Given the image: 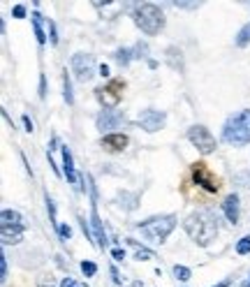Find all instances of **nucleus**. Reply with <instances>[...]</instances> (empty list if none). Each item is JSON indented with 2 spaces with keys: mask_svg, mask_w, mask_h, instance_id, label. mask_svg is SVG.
I'll use <instances>...</instances> for the list:
<instances>
[{
  "mask_svg": "<svg viewBox=\"0 0 250 287\" xmlns=\"http://www.w3.org/2000/svg\"><path fill=\"white\" fill-rule=\"evenodd\" d=\"M23 236V225H3V245L19 243Z\"/></svg>",
  "mask_w": 250,
  "mask_h": 287,
  "instance_id": "15",
  "label": "nucleus"
},
{
  "mask_svg": "<svg viewBox=\"0 0 250 287\" xmlns=\"http://www.w3.org/2000/svg\"><path fill=\"white\" fill-rule=\"evenodd\" d=\"M222 139L231 146H245L250 144V109L229 116L222 128Z\"/></svg>",
  "mask_w": 250,
  "mask_h": 287,
  "instance_id": "2",
  "label": "nucleus"
},
{
  "mask_svg": "<svg viewBox=\"0 0 250 287\" xmlns=\"http://www.w3.org/2000/svg\"><path fill=\"white\" fill-rule=\"evenodd\" d=\"M236 181H239L241 185H245V188H250V171H243V174L236 176Z\"/></svg>",
  "mask_w": 250,
  "mask_h": 287,
  "instance_id": "26",
  "label": "nucleus"
},
{
  "mask_svg": "<svg viewBox=\"0 0 250 287\" xmlns=\"http://www.w3.org/2000/svg\"><path fill=\"white\" fill-rule=\"evenodd\" d=\"M91 225H93V234H95V243L100 245V248H104V245H106V236H104V227H102L100 216H97L95 204H93V208H91Z\"/></svg>",
  "mask_w": 250,
  "mask_h": 287,
  "instance_id": "13",
  "label": "nucleus"
},
{
  "mask_svg": "<svg viewBox=\"0 0 250 287\" xmlns=\"http://www.w3.org/2000/svg\"><path fill=\"white\" fill-rule=\"evenodd\" d=\"M125 120V116L116 109H104L100 116H97V130H111V128H118L120 123Z\"/></svg>",
  "mask_w": 250,
  "mask_h": 287,
  "instance_id": "10",
  "label": "nucleus"
},
{
  "mask_svg": "<svg viewBox=\"0 0 250 287\" xmlns=\"http://www.w3.org/2000/svg\"><path fill=\"white\" fill-rule=\"evenodd\" d=\"M23 125H26V130H28V132H32V130H35V128H32L30 116H23Z\"/></svg>",
  "mask_w": 250,
  "mask_h": 287,
  "instance_id": "32",
  "label": "nucleus"
},
{
  "mask_svg": "<svg viewBox=\"0 0 250 287\" xmlns=\"http://www.w3.org/2000/svg\"><path fill=\"white\" fill-rule=\"evenodd\" d=\"M222 211H225L227 220H229L231 225H236V222H239V197H236V194H229V197L222 202Z\"/></svg>",
  "mask_w": 250,
  "mask_h": 287,
  "instance_id": "14",
  "label": "nucleus"
},
{
  "mask_svg": "<svg viewBox=\"0 0 250 287\" xmlns=\"http://www.w3.org/2000/svg\"><path fill=\"white\" fill-rule=\"evenodd\" d=\"M132 19L139 28H141L144 35H157V32L165 28V14L157 5L153 3H141L134 7Z\"/></svg>",
  "mask_w": 250,
  "mask_h": 287,
  "instance_id": "3",
  "label": "nucleus"
},
{
  "mask_svg": "<svg viewBox=\"0 0 250 287\" xmlns=\"http://www.w3.org/2000/svg\"><path fill=\"white\" fill-rule=\"evenodd\" d=\"M192 178L197 185H202L204 190H208V192H218L220 190V183H218V178L213 176V171L206 167V162H194L192 165Z\"/></svg>",
  "mask_w": 250,
  "mask_h": 287,
  "instance_id": "8",
  "label": "nucleus"
},
{
  "mask_svg": "<svg viewBox=\"0 0 250 287\" xmlns=\"http://www.w3.org/2000/svg\"><path fill=\"white\" fill-rule=\"evenodd\" d=\"M216 287H229V280H222L220 285H216Z\"/></svg>",
  "mask_w": 250,
  "mask_h": 287,
  "instance_id": "35",
  "label": "nucleus"
},
{
  "mask_svg": "<svg viewBox=\"0 0 250 287\" xmlns=\"http://www.w3.org/2000/svg\"><path fill=\"white\" fill-rule=\"evenodd\" d=\"M111 257H114L116 262H123V259H125V250H120V248H114V250H111Z\"/></svg>",
  "mask_w": 250,
  "mask_h": 287,
  "instance_id": "29",
  "label": "nucleus"
},
{
  "mask_svg": "<svg viewBox=\"0 0 250 287\" xmlns=\"http://www.w3.org/2000/svg\"><path fill=\"white\" fill-rule=\"evenodd\" d=\"M114 56H116V60H118V65H120V67H123V65H128L130 60L134 58V53H132L130 49H118Z\"/></svg>",
  "mask_w": 250,
  "mask_h": 287,
  "instance_id": "19",
  "label": "nucleus"
},
{
  "mask_svg": "<svg viewBox=\"0 0 250 287\" xmlns=\"http://www.w3.org/2000/svg\"><path fill=\"white\" fill-rule=\"evenodd\" d=\"M183 227H185V231H188V236L197 245H208L218 236L216 218H213L211 213H206V211L192 213V216L183 222Z\"/></svg>",
  "mask_w": 250,
  "mask_h": 287,
  "instance_id": "1",
  "label": "nucleus"
},
{
  "mask_svg": "<svg viewBox=\"0 0 250 287\" xmlns=\"http://www.w3.org/2000/svg\"><path fill=\"white\" fill-rule=\"evenodd\" d=\"M236 253L239 255H248L250 253V236H241L239 243H236Z\"/></svg>",
  "mask_w": 250,
  "mask_h": 287,
  "instance_id": "23",
  "label": "nucleus"
},
{
  "mask_svg": "<svg viewBox=\"0 0 250 287\" xmlns=\"http://www.w3.org/2000/svg\"><path fill=\"white\" fill-rule=\"evenodd\" d=\"M100 74H102V77H109V67H106V65H104V63H102V65H100Z\"/></svg>",
  "mask_w": 250,
  "mask_h": 287,
  "instance_id": "34",
  "label": "nucleus"
},
{
  "mask_svg": "<svg viewBox=\"0 0 250 287\" xmlns=\"http://www.w3.org/2000/svg\"><path fill=\"white\" fill-rule=\"evenodd\" d=\"M137 227L151 243H165V239L176 227V218L174 216H155V218H148V220L139 222Z\"/></svg>",
  "mask_w": 250,
  "mask_h": 287,
  "instance_id": "4",
  "label": "nucleus"
},
{
  "mask_svg": "<svg viewBox=\"0 0 250 287\" xmlns=\"http://www.w3.org/2000/svg\"><path fill=\"white\" fill-rule=\"evenodd\" d=\"M109 271H111V278H114V282H116V285H120V282H123V280H120V276H118V271H116V268H114V266H111V268H109Z\"/></svg>",
  "mask_w": 250,
  "mask_h": 287,
  "instance_id": "33",
  "label": "nucleus"
},
{
  "mask_svg": "<svg viewBox=\"0 0 250 287\" xmlns=\"http://www.w3.org/2000/svg\"><path fill=\"white\" fill-rule=\"evenodd\" d=\"M123 88H125L123 79H111L106 86L95 88V95H97V100H100V104L104 106V109H114V106L123 100Z\"/></svg>",
  "mask_w": 250,
  "mask_h": 287,
  "instance_id": "5",
  "label": "nucleus"
},
{
  "mask_svg": "<svg viewBox=\"0 0 250 287\" xmlns=\"http://www.w3.org/2000/svg\"><path fill=\"white\" fill-rule=\"evenodd\" d=\"M0 278H7V259H5V255H0Z\"/></svg>",
  "mask_w": 250,
  "mask_h": 287,
  "instance_id": "28",
  "label": "nucleus"
},
{
  "mask_svg": "<svg viewBox=\"0 0 250 287\" xmlns=\"http://www.w3.org/2000/svg\"><path fill=\"white\" fill-rule=\"evenodd\" d=\"M81 271H83V276H95L97 264L95 262H81Z\"/></svg>",
  "mask_w": 250,
  "mask_h": 287,
  "instance_id": "24",
  "label": "nucleus"
},
{
  "mask_svg": "<svg viewBox=\"0 0 250 287\" xmlns=\"http://www.w3.org/2000/svg\"><path fill=\"white\" fill-rule=\"evenodd\" d=\"M42 14L40 12H32V28H35V37H37V42H40V46L46 42V35H44V28H42Z\"/></svg>",
  "mask_w": 250,
  "mask_h": 287,
  "instance_id": "16",
  "label": "nucleus"
},
{
  "mask_svg": "<svg viewBox=\"0 0 250 287\" xmlns=\"http://www.w3.org/2000/svg\"><path fill=\"white\" fill-rule=\"evenodd\" d=\"M128 141L130 139L125 137V134L118 132V134H106V137L100 141V146L104 148V151H109V153H120V151H125Z\"/></svg>",
  "mask_w": 250,
  "mask_h": 287,
  "instance_id": "12",
  "label": "nucleus"
},
{
  "mask_svg": "<svg viewBox=\"0 0 250 287\" xmlns=\"http://www.w3.org/2000/svg\"><path fill=\"white\" fill-rule=\"evenodd\" d=\"M63 171L67 176V181L72 183V188H81V176L74 171V162H72V153H69L67 146H63Z\"/></svg>",
  "mask_w": 250,
  "mask_h": 287,
  "instance_id": "11",
  "label": "nucleus"
},
{
  "mask_svg": "<svg viewBox=\"0 0 250 287\" xmlns=\"http://www.w3.org/2000/svg\"><path fill=\"white\" fill-rule=\"evenodd\" d=\"M60 287H81V285H79L74 278H63V280H60Z\"/></svg>",
  "mask_w": 250,
  "mask_h": 287,
  "instance_id": "30",
  "label": "nucleus"
},
{
  "mask_svg": "<svg viewBox=\"0 0 250 287\" xmlns=\"http://www.w3.org/2000/svg\"><path fill=\"white\" fill-rule=\"evenodd\" d=\"M248 42H250V23H245L239 30V35H236V46H245Z\"/></svg>",
  "mask_w": 250,
  "mask_h": 287,
  "instance_id": "20",
  "label": "nucleus"
},
{
  "mask_svg": "<svg viewBox=\"0 0 250 287\" xmlns=\"http://www.w3.org/2000/svg\"><path fill=\"white\" fill-rule=\"evenodd\" d=\"M63 95H65V100H67V104H72V102H74V97H72V86H69V77H67V69H65V74H63Z\"/></svg>",
  "mask_w": 250,
  "mask_h": 287,
  "instance_id": "21",
  "label": "nucleus"
},
{
  "mask_svg": "<svg viewBox=\"0 0 250 287\" xmlns=\"http://www.w3.org/2000/svg\"><path fill=\"white\" fill-rule=\"evenodd\" d=\"M58 234H60V239L63 241H67L69 236H72V229H69L67 225H58Z\"/></svg>",
  "mask_w": 250,
  "mask_h": 287,
  "instance_id": "25",
  "label": "nucleus"
},
{
  "mask_svg": "<svg viewBox=\"0 0 250 287\" xmlns=\"http://www.w3.org/2000/svg\"><path fill=\"white\" fill-rule=\"evenodd\" d=\"M0 218H3V225H23V218L19 211H9V208H5L3 213H0Z\"/></svg>",
  "mask_w": 250,
  "mask_h": 287,
  "instance_id": "17",
  "label": "nucleus"
},
{
  "mask_svg": "<svg viewBox=\"0 0 250 287\" xmlns=\"http://www.w3.org/2000/svg\"><path fill=\"white\" fill-rule=\"evenodd\" d=\"M49 32H51V44H58V35H56V26H53V21H49Z\"/></svg>",
  "mask_w": 250,
  "mask_h": 287,
  "instance_id": "31",
  "label": "nucleus"
},
{
  "mask_svg": "<svg viewBox=\"0 0 250 287\" xmlns=\"http://www.w3.org/2000/svg\"><path fill=\"white\" fill-rule=\"evenodd\" d=\"M165 120L167 116L162 114V111H155V109H144L141 114H139L137 123L141 125L146 132H157V130L165 128Z\"/></svg>",
  "mask_w": 250,
  "mask_h": 287,
  "instance_id": "9",
  "label": "nucleus"
},
{
  "mask_svg": "<svg viewBox=\"0 0 250 287\" xmlns=\"http://www.w3.org/2000/svg\"><path fill=\"white\" fill-rule=\"evenodd\" d=\"M188 139L192 141V146L197 148L199 153H204V155H208V153L216 151V137H213V134L208 132V128H204V125H194V128H190Z\"/></svg>",
  "mask_w": 250,
  "mask_h": 287,
  "instance_id": "6",
  "label": "nucleus"
},
{
  "mask_svg": "<svg viewBox=\"0 0 250 287\" xmlns=\"http://www.w3.org/2000/svg\"><path fill=\"white\" fill-rule=\"evenodd\" d=\"M12 16L14 19H23L26 16V7H23V5H16V7L12 9Z\"/></svg>",
  "mask_w": 250,
  "mask_h": 287,
  "instance_id": "27",
  "label": "nucleus"
},
{
  "mask_svg": "<svg viewBox=\"0 0 250 287\" xmlns=\"http://www.w3.org/2000/svg\"><path fill=\"white\" fill-rule=\"evenodd\" d=\"M130 243H132V245H137V241H132V239H130ZM134 257H137L139 262H148V259H153V257H155V253H153V250H148V248H139V245H137V255H134Z\"/></svg>",
  "mask_w": 250,
  "mask_h": 287,
  "instance_id": "18",
  "label": "nucleus"
},
{
  "mask_svg": "<svg viewBox=\"0 0 250 287\" xmlns=\"http://www.w3.org/2000/svg\"><path fill=\"white\" fill-rule=\"evenodd\" d=\"M248 282H250V280H248Z\"/></svg>",
  "mask_w": 250,
  "mask_h": 287,
  "instance_id": "36",
  "label": "nucleus"
},
{
  "mask_svg": "<svg viewBox=\"0 0 250 287\" xmlns=\"http://www.w3.org/2000/svg\"><path fill=\"white\" fill-rule=\"evenodd\" d=\"M174 276H176V280H190L192 271H190L188 266H181V264H176V266H174Z\"/></svg>",
  "mask_w": 250,
  "mask_h": 287,
  "instance_id": "22",
  "label": "nucleus"
},
{
  "mask_svg": "<svg viewBox=\"0 0 250 287\" xmlns=\"http://www.w3.org/2000/svg\"><path fill=\"white\" fill-rule=\"evenodd\" d=\"M72 72L81 83L91 81L95 74V58L91 53H74L72 56Z\"/></svg>",
  "mask_w": 250,
  "mask_h": 287,
  "instance_id": "7",
  "label": "nucleus"
}]
</instances>
